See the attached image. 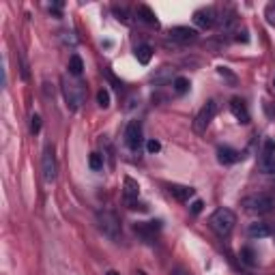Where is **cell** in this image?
<instances>
[{
  "mask_svg": "<svg viewBox=\"0 0 275 275\" xmlns=\"http://www.w3.org/2000/svg\"><path fill=\"white\" fill-rule=\"evenodd\" d=\"M172 275H189V271H185L183 267H177V269L172 271Z\"/></svg>",
  "mask_w": 275,
  "mask_h": 275,
  "instance_id": "obj_31",
  "label": "cell"
},
{
  "mask_svg": "<svg viewBox=\"0 0 275 275\" xmlns=\"http://www.w3.org/2000/svg\"><path fill=\"white\" fill-rule=\"evenodd\" d=\"M241 159V153L232 149V146H219L217 149V161L222 163V166H232Z\"/></svg>",
  "mask_w": 275,
  "mask_h": 275,
  "instance_id": "obj_12",
  "label": "cell"
},
{
  "mask_svg": "<svg viewBox=\"0 0 275 275\" xmlns=\"http://www.w3.org/2000/svg\"><path fill=\"white\" fill-rule=\"evenodd\" d=\"M243 207H245L247 213L267 215L269 211L273 209V198L269 194H254V196H247L243 200Z\"/></svg>",
  "mask_w": 275,
  "mask_h": 275,
  "instance_id": "obj_4",
  "label": "cell"
},
{
  "mask_svg": "<svg viewBox=\"0 0 275 275\" xmlns=\"http://www.w3.org/2000/svg\"><path fill=\"white\" fill-rule=\"evenodd\" d=\"M215 114H217V101L215 99H209V101L200 108V112L196 114V118H194V129L198 131V133H202V131H207V127L211 125V121L215 118Z\"/></svg>",
  "mask_w": 275,
  "mask_h": 275,
  "instance_id": "obj_5",
  "label": "cell"
},
{
  "mask_svg": "<svg viewBox=\"0 0 275 275\" xmlns=\"http://www.w3.org/2000/svg\"><path fill=\"white\" fill-rule=\"evenodd\" d=\"M125 144L129 146V151H133V153L140 151V146H142V125H140V121H131L129 125H127Z\"/></svg>",
  "mask_w": 275,
  "mask_h": 275,
  "instance_id": "obj_7",
  "label": "cell"
},
{
  "mask_svg": "<svg viewBox=\"0 0 275 275\" xmlns=\"http://www.w3.org/2000/svg\"><path fill=\"white\" fill-rule=\"evenodd\" d=\"M41 166H43V179L52 183L56 179V172H58V166H56V155H54V149L52 146H45L43 151V157H41Z\"/></svg>",
  "mask_w": 275,
  "mask_h": 275,
  "instance_id": "obj_8",
  "label": "cell"
},
{
  "mask_svg": "<svg viewBox=\"0 0 275 275\" xmlns=\"http://www.w3.org/2000/svg\"><path fill=\"white\" fill-rule=\"evenodd\" d=\"M202 207H204L202 200H194V202H191V207H189V211H191V213H194V215H198L200 211H202Z\"/></svg>",
  "mask_w": 275,
  "mask_h": 275,
  "instance_id": "obj_30",
  "label": "cell"
},
{
  "mask_svg": "<svg viewBox=\"0 0 275 275\" xmlns=\"http://www.w3.org/2000/svg\"><path fill=\"white\" fill-rule=\"evenodd\" d=\"M170 194L179 200V202H187L189 198L196 196V189L194 187H187V185H170Z\"/></svg>",
  "mask_w": 275,
  "mask_h": 275,
  "instance_id": "obj_14",
  "label": "cell"
},
{
  "mask_svg": "<svg viewBox=\"0 0 275 275\" xmlns=\"http://www.w3.org/2000/svg\"><path fill=\"white\" fill-rule=\"evenodd\" d=\"M127 204H129V209H133V211H149L146 202H140V200H131V202H127Z\"/></svg>",
  "mask_w": 275,
  "mask_h": 275,
  "instance_id": "obj_27",
  "label": "cell"
},
{
  "mask_svg": "<svg viewBox=\"0 0 275 275\" xmlns=\"http://www.w3.org/2000/svg\"><path fill=\"white\" fill-rule=\"evenodd\" d=\"M112 11L116 15V20L118 22H123V24H131V13L127 11L125 7H112Z\"/></svg>",
  "mask_w": 275,
  "mask_h": 275,
  "instance_id": "obj_23",
  "label": "cell"
},
{
  "mask_svg": "<svg viewBox=\"0 0 275 275\" xmlns=\"http://www.w3.org/2000/svg\"><path fill=\"white\" fill-rule=\"evenodd\" d=\"M135 58H138L140 65H149L151 58H153V48H151V45H146V43L138 45V48H135Z\"/></svg>",
  "mask_w": 275,
  "mask_h": 275,
  "instance_id": "obj_18",
  "label": "cell"
},
{
  "mask_svg": "<svg viewBox=\"0 0 275 275\" xmlns=\"http://www.w3.org/2000/svg\"><path fill=\"white\" fill-rule=\"evenodd\" d=\"M133 275H146V273H144V271H135Z\"/></svg>",
  "mask_w": 275,
  "mask_h": 275,
  "instance_id": "obj_33",
  "label": "cell"
},
{
  "mask_svg": "<svg viewBox=\"0 0 275 275\" xmlns=\"http://www.w3.org/2000/svg\"><path fill=\"white\" fill-rule=\"evenodd\" d=\"M234 224H236V215L232 213L230 209H226V207L217 209L215 213L209 217V226L213 228L219 236H228V234H230Z\"/></svg>",
  "mask_w": 275,
  "mask_h": 275,
  "instance_id": "obj_2",
  "label": "cell"
},
{
  "mask_svg": "<svg viewBox=\"0 0 275 275\" xmlns=\"http://www.w3.org/2000/svg\"><path fill=\"white\" fill-rule=\"evenodd\" d=\"M258 166H260V170L264 174H273L275 172V140H271V138H267L264 144H262Z\"/></svg>",
  "mask_w": 275,
  "mask_h": 275,
  "instance_id": "obj_6",
  "label": "cell"
},
{
  "mask_svg": "<svg viewBox=\"0 0 275 275\" xmlns=\"http://www.w3.org/2000/svg\"><path fill=\"white\" fill-rule=\"evenodd\" d=\"M269 234H271L269 224H262V222L250 224V228H247V236H250V239H267Z\"/></svg>",
  "mask_w": 275,
  "mask_h": 275,
  "instance_id": "obj_16",
  "label": "cell"
},
{
  "mask_svg": "<svg viewBox=\"0 0 275 275\" xmlns=\"http://www.w3.org/2000/svg\"><path fill=\"white\" fill-rule=\"evenodd\" d=\"M241 258H243L245 264H254V262H256V260H254L256 256H254V252L250 250V247H243V250H241Z\"/></svg>",
  "mask_w": 275,
  "mask_h": 275,
  "instance_id": "obj_25",
  "label": "cell"
},
{
  "mask_svg": "<svg viewBox=\"0 0 275 275\" xmlns=\"http://www.w3.org/2000/svg\"><path fill=\"white\" fill-rule=\"evenodd\" d=\"M172 86H174V93H177V95H185L191 84H189L187 78H181V76H179V78L172 80Z\"/></svg>",
  "mask_w": 275,
  "mask_h": 275,
  "instance_id": "obj_21",
  "label": "cell"
},
{
  "mask_svg": "<svg viewBox=\"0 0 275 275\" xmlns=\"http://www.w3.org/2000/svg\"><path fill=\"white\" fill-rule=\"evenodd\" d=\"M138 20H142L144 24H149V26H155V28L159 26L157 15H155V11H153L149 5H140V7H138Z\"/></svg>",
  "mask_w": 275,
  "mask_h": 275,
  "instance_id": "obj_15",
  "label": "cell"
},
{
  "mask_svg": "<svg viewBox=\"0 0 275 275\" xmlns=\"http://www.w3.org/2000/svg\"><path fill=\"white\" fill-rule=\"evenodd\" d=\"M106 275H121V273H118V271H108Z\"/></svg>",
  "mask_w": 275,
  "mask_h": 275,
  "instance_id": "obj_32",
  "label": "cell"
},
{
  "mask_svg": "<svg viewBox=\"0 0 275 275\" xmlns=\"http://www.w3.org/2000/svg\"><path fill=\"white\" fill-rule=\"evenodd\" d=\"M133 230H135V234L140 236L144 243H153L155 234L161 230V222H144V224H135V226H133Z\"/></svg>",
  "mask_w": 275,
  "mask_h": 275,
  "instance_id": "obj_11",
  "label": "cell"
},
{
  "mask_svg": "<svg viewBox=\"0 0 275 275\" xmlns=\"http://www.w3.org/2000/svg\"><path fill=\"white\" fill-rule=\"evenodd\" d=\"M97 226H99V230L108 236V239H112L116 243L123 239L121 222H118V217H116L114 211H99V213H97Z\"/></svg>",
  "mask_w": 275,
  "mask_h": 275,
  "instance_id": "obj_3",
  "label": "cell"
},
{
  "mask_svg": "<svg viewBox=\"0 0 275 275\" xmlns=\"http://www.w3.org/2000/svg\"><path fill=\"white\" fill-rule=\"evenodd\" d=\"M230 112L239 123H250V110H247L245 101H241L239 97H234L230 101Z\"/></svg>",
  "mask_w": 275,
  "mask_h": 275,
  "instance_id": "obj_13",
  "label": "cell"
},
{
  "mask_svg": "<svg viewBox=\"0 0 275 275\" xmlns=\"http://www.w3.org/2000/svg\"><path fill=\"white\" fill-rule=\"evenodd\" d=\"M264 15H267V20H269L271 24H275V3L267 5V11H264Z\"/></svg>",
  "mask_w": 275,
  "mask_h": 275,
  "instance_id": "obj_28",
  "label": "cell"
},
{
  "mask_svg": "<svg viewBox=\"0 0 275 275\" xmlns=\"http://www.w3.org/2000/svg\"><path fill=\"white\" fill-rule=\"evenodd\" d=\"M217 22V11L213 7H204V9H198V11L194 13V24L198 26V28H213Z\"/></svg>",
  "mask_w": 275,
  "mask_h": 275,
  "instance_id": "obj_9",
  "label": "cell"
},
{
  "mask_svg": "<svg viewBox=\"0 0 275 275\" xmlns=\"http://www.w3.org/2000/svg\"><path fill=\"white\" fill-rule=\"evenodd\" d=\"M138 196H140V185L131 177H125V200L131 202V200H138Z\"/></svg>",
  "mask_w": 275,
  "mask_h": 275,
  "instance_id": "obj_17",
  "label": "cell"
},
{
  "mask_svg": "<svg viewBox=\"0 0 275 275\" xmlns=\"http://www.w3.org/2000/svg\"><path fill=\"white\" fill-rule=\"evenodd\" d=\"M159 149H161V144L157 140H149V142H146V151H149V153H159Z\"/></svg>",
  "mask_w": 275,
  "mask_h": 275,
  "instance_id": "obj_29",
  "label": "cell"
},
{
  "mask_svg": "<svg viewBox=\"0 0 275 275\" xmlns=\"http://www.w3.org/2000/svg\"><path fill=\"white\" fill-rule=\"evenodd\" d=\"M97 101H99V106L101 108H108L110 106V93H108V88H101L97 93Z\"/></svg>",
  "mask_w": 275,
  "mask_h": 275,
  "instance_id": "obj_24",
  "label": "cell"
},
{
  "mask_svg": "<svg viewBox=\"0 0 275 275\" xmlns=\"http://www.w3.org/2000/svg\"><path fill=\"white\" fill-rule=\"evenodd\" d=\"M172 73H174V69H170V67H161L157 73H153L151 80H153V82H157V84H163V82H170V80H172Z\"/></svg>",
  "mask_w": 275,
  "mask_h": 275,
  "instance_id": "obj_20",
  "label": "cell"
},
{
  "mask_svg": "<svg viewBox=\"0 0 275 275\" xmlns=\"http://www.w3.org/2000/svg\"><path fill=\"white\" fill-rule=\"evenodd\" d=\"M82 73H84V60H82L78 54H73V56L69 58V76L80 78Z\"/></svg>",
  "mask_w": 275,
  "mask_h": 275,
  "instance_id": "obj_19",
  "label": "cell"
},
{
  "mask_svg": "<svg viewBox=\"0 0 275 275\" xmlns=\"http://www.w3.org/2000/svg\"><path fill=\"white\" fill-rule=\"evenodd\" d=\"M62 95L69 110H78L86 99V86L82 84L78 78L73 76H62Z\"/></svg>",
  "mask_w": 275,
  "mask_h": 275,
  "instance_id": "obj_1",
  "label": "cell"
},
{
  "mask_svg": "<svg viewBox=\"0 0 275 275\" xmlns=\"http://www.w3.org/2000/svg\"><path fill=\"white\" fill-rule=\"evenodd\" d=\"M88 166H90V170H95V172L104 170V155H101V153H90Z\"/></svg>",
  "mask_w": 275,
  "mask_h": 275,
  "instance_id": "obj_22",
  "label": "cell"
},
{
  "mask_svg": "<svg viewBox=\"0 0 275 275\" xmlns=\"http://www.w3.org/2000/svg\"><path fill=\"white\" fill-rule=\"evenodd\" d=\"M168 37H170L172 41L183 43V45L198 41V32L194 28H189V26H174V28L168 30Z\"/></svg>",
  "mask_w": 275,
  "mask_h": 275,
  "instance_id": "obj_10",
  "label": "cell"
},
{
  "mask_svg": "<svg viewBox=\"0 0 275 275\" xmlns=\"http://www.w3.org/2000/svg\"><path fill=\"white\" fill-rule=\"evenodd\" d=\"M30 131L32 133H39L41 131V116L39 114H32V118H30Z\"/></svg>",
  "mask_w": 275,
  "mask_h": 275,
  "instance_id": "obj_26",
  "label": "cell"
}]
</instances>
